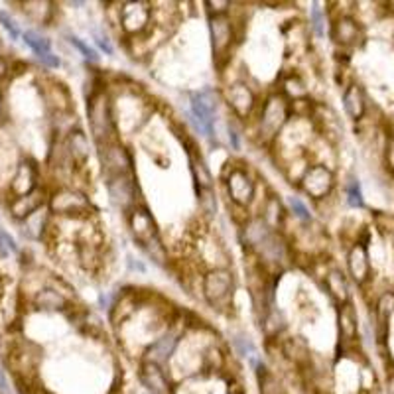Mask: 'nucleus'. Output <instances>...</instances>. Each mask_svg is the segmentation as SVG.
<instances>
[{"label":"nucleus","instance_id":"f704fd0d","mask_svg":"<svg viewBox=\"0 0 394 394\" xmlns=\"http://www.w3.org/2000/svg\"><path fill=\"white\" fill-rule=\"evenodd\" d=\"M282 353L288 357L290 361L294 363H304L305 359H307V349H305V343L300 339V337H290V339H286L284 345H282Z\"/></svg>","mask_w":394,"mask_h":394},{"label":"nucleus","instance_id":"dca6fc26","mask_svg":"<svg viewBox=\"0 0 394 394\" xmlns=\"http://www.w3.org/2000/svg\"><path fill=\"white\" fill-rule=\"evenodd\" d=\"M138 381L148 394H172V384H170L164 367H160L156 363L140 361Z\"/></svg>","mask_w":394,"mask_h":394},{"label":"nucleus","instance_id":"9d476101","mask_svg":"<svg viewBox=\"0 0 394 394\" xmlns=\"http://www.w3.org/2000/svg\"><path fill=\"white\" fill-rule=\"evenodd\" d=\"M298 188L314 202L325 199L335 188V174L323 164L307 165L304 174L298 179Z\"/></svg>","mask_w":394,"mask_h":394},{"label":"nucleus","instance_id":"09e8293b","mask_svg":"<svg viewBox=\"0 0 394 394\" xmlns=\"http://www.w3.org/2000/svg\"><path fill=\"white\" fill-rule=\"evenodd\" d=\"M10 381H8V377H6V373L0 369V393L2 394H10Z\"/></svg>","mask_w":394,"mask_h":394},{"label":"nucleus","instance_id":"c9c22d12","mask_svg":"<svg viewBox=\"0 0 394 394\" xmlns=\"http://www.w3.org/2000/svg\"><path fill=\"white\" fill-rule=\"evenodd\" d=\"M197 202L205 217L217 215V193L213 188H197Z\"/></svg>","mask_w":394,"mask_h":394},{"label":"nucleus","instance_id":"5fc2aeb1","mask_svg":"<svg viewBox=\"0 0 394 394\" xmlns=\"http://www.w3.org/2000/svg\"><path fill=\"white\" fill-rule=\"evenodd\" d=\"M2 111H4V99H2V91H0V116H2Z\"/></svg>","mask_w":394,"mask_h":394},{"label":"nucleus","instance_id":"79ce46f5","mask_svg":"<svg viewBox=\"0 0 394 394\" xmlns=\"http://www.w3.org/2000/svg\"><path fill=\"white\" fill-rule=\"evenodd\" d=\"M0 24H2V28L8 32L10 39H14V42H16V39H20V36H22L20 28H18V24H16V20L10 16V12H6L4 8H0Z\"/></svg>","mask_w":394,"mask_h":394},{"label":"nucleus","instance_id":"5701e85b","mask_svg":"<svg viewBox=\"0 0 394 394\" xmlns=\"http://www.w3.org/2000/svg\"><path fill=\"white\" fill-rule=\"evenodd\" d=\"M260 219L267 223L268 227L272 231H276V233H282L284 229V225H286V207L284 204L278 199V195H268L267 199H265V204H262V209H260Z\"/></svg>","mask_w":394,"mask_h":394},{"label":"nucleus","instance_id":"6ab92c4d","mask_svg":"<svg viewBox=\"0 0 394 394\" xmlns=\"http://www.w3.org/2000/svg\"><path fill=\"white\" fill-rule=\"evenodd\" d=\"M48 197H50L48 190L38 188V190H34L32 193H28V195H22V197H14V199H10V204H8V211H10V215H12L16 221H20V223H22V221L28 219L32 213H36L38 209L46 207V205H48Z\"/></svg>","mask_w":394,"mask_h":394},{"label":"nucleus","instance_id":"a211bd4d","mask_svg":"<svg viewBox=\"0 0 394 394\" xmlns=\"http://www.w3.org/2000/svg\"><path fill=\"white\" fill-rule=\"evenodd\" d=\"M65 154L71 168H83L87 165L91 158V146L87 134L81 128H71L64 138Z\"/></svg>","mask_w":394,"mask_h":394},{"label":"nucleus","instance_id":"f03ea898","mask_svg":"<svg viewBox=\"0 0 394 394\" xmlns=\"http://www.w3.org/2000/svg\"><path fill=\"white\" fill-rule=\"evenodd\" d=\"M87 120H89L91 136L97 142V146L111 140H118L113 99L107 89L97 87L87 97Z\"/></svg>","mask_w":394,"mask_h":394},{"label":"nucleus","instance_id":"0eeeda50","mask_svg":"<svg viewBox=\"0 0 394 394\" xmlns=\"http://www.w3.org/2000/svg\"><path fill=\"white\" fill-rule=\"evenodd\" d=\"M154 24V4L146 0L120 2L118 8V26L128 38H138L146 34Z\"/></svg>","mask_w":394,"mask_h":394},{"label":"nucleus","instance_id":"58836bf2","mask_svg":"<svg viewBox=\"0 0 394 394\" xmlns=\"http://www.w3.org/2000/svg\"><path fill=\"white\" fill-rule=\"evenodd\" d=\"M142 249L146 251V255L150 256L156 265L164 267L165 262H168V251H165L164 242H162V239H160V237H156V239H152L150 242H146Z\"/></svg>","mask_w":394,"mask_h":394},{"label":"nucleus","instance_id":"f8f14e48","mask_svg":"<svg viewBox=\"0 0 394 394\" xmlns=\"http://www.w3.org/2000/svg\"><path fill=\"white\" fill-rule=\"evenodd\" d=\"M107 193L111 204L116 209L128 213L132 207L138 205V183L134 176H115V178H105Z\"/></svg>","mask_w":394,"mask_h":394},{"label":"nucleus","instance_id":"e433bc0d","mask_svg":"<svg viewBox=\"0 0 394 394\" xmlns=\"http://www.w3.org/2000/svg\"><path fill=\"white\" fill-rule=\"evenodd\" d=\"M394 312V294L386 292L382 294L381 298H379V304H377V321H379V325H381L382 330L386 328V321L391 319Z\"/></svg>","mask_w":394,"mask_h":394},{"label":"nucleus","instance_id":"7ed1b4c3","mask_svg":"<svg viewBox=\"0 0 394 394\" xmlns=\"http://www.w3.org/2000/svg\"><path fill=\"white\" fill-rule=\"evenodd\" d=\"M223 186L235 207L247 211L256 197V179L244 162H231L223 172Z\"/></svg>","mask_w":394,"mask_h":394},{"label":"nucleus","instance_id":"ea45409f","mask_svg":"<svg viewBox=\"0 0 394 394\" xmlns=\"http://www.w3.org/2000/svg\"><path fill=\"white\" fill-rule=\"evenodd\" d=\"M310 26H312V30H314V34L318 38L325 36V12H323L319 2H314L312 8H310Z\"/></svg>","mask_w":394,"mask_h":394},{"label":"nucleus","instance_id":"412c9836","mask_svg":"<svg viewBox=\"0 0 394 394\" xmlns=\"http://www.w3.org/2000/svg\"><path fill=\"white\" fill-rule=\"evenodd\" d=\"M38 165L34 164L32 160H24L20 162L16 174H14L12 181H10V193L14 197H22L28 195L34 190H38Z\"/></svg>","mask_w":394,"mask_h":394},{"label":"nucleus","instance_id":"864d4df0","mask_svg":"<svg viewBox=\"0 0 394 394\" xmlns=\"http://www.w3.org/2000/svg\"><path fill=\"white\" fill-rule=\"evenodd\" d=\"M6 73H8V62L0 55V79H4Z\"/></svg>","mask_w":394,"mask_h":394},{"label":"nucleus","instance_id":"3c124183","mask_svg":"<svg viewBox=\"0 0 394 394\" xmlns=\"http://www.w3.org/2000/svg\"><path fill=\"white\" fill-rule=\"evenodd\" d=\"M227 394H244V386L237 381L229 382V393Z\"/></svg>","mask_w":394,"mask_h":394},{"label":"nucleus","instance_id":"72a5a7b5","mask_svg":"<svg viewBox=\"0 0 394 394\" xmlns=\"http://www.w3.org/2000/svg\"><path fill=\"white\" fill-rule=\"evenodd\" d=\"M22 39L26 42V46L34 51L36 55H46L51 51V42L48 38H44L42 34H38L36 30H26L22 32Z\"/></svg>","mask_w":394,"mask_h":394},{"label":"nucleus","instance_id":"c03bdc74","mask_svg":"<svg viewBox=\"0 0 394 394\" xmlns=\"http://www.w3.org/2000/svg\"><path fill=\"white\" fill-rule=\"evenodd\" d=\"M204 4L209 16H225L231 12V6H233V2L229 0H207Z\"/></svg>","mask_w":394,"mask_h":394},{"label":"nucleus","instance_id":"4468645a","mask_svg":"<svg viewBox=\"0 0 394 394\" xmlns=\"http://www.w3.org/2000/svg\"><path fill=\"white\" fill-rule=\"evenodd\" d=\"M179 341H181V333L179 331H164L160 337H156L152 343L144 349V359L142 361H150V363H156V365L164 367L165 363L176 353Z\"/></svg>","mask_w":394,"mask_h":394},{"label":"nucleus","instance_id":"49530a36","mask_svg":"<svg viewBox=\"0 0 394 394\" xmlns=\"http://www.w3.org/2000/svg\"><path fill=\"white\" fill-rule=\"evenodd\" d=\"M95 42H97V46L101 48L107 55H113V46H111V42L107 39V36H102V34H95Z\"/></svg>","mask_w":394,"mask_h":394},{"label":"nucleus","instance_id":"aec40b11","mask_svg":"<svg viewBox=\"0 0 394 394\" xmlns=\"http://www.w3.org/2000/svg\"><path fill=\"white\" fill-rule=\"evenodd\" d=\"M32 304L39 312H67L71 307V298L53 286H42L34 292Z\"/></svg>","mask_w":394,"mask_h":394},{"label":"nucleus","instance_id":"f3484780","mask_svg":"<svg viewBox=\"0 0 394 394\" xmlns=\"http://www.w3.org/2000/svg\"><path fill=\"white\" fill-rule=\"evenodd\" d=\"M330 36L341 48H355L363 39V28L351 16H339L331 22Z\"/></svg>","mask_w":394,"mask_h":394},{"label":"nucleus","instance_id":"ddd939ff","mask_svg":"<svg viewBox=\"0 0 394 394\" xmlns=\"http://www.w3.org/2000/svg\"><path fill=\"white\" fill-rule=\"evenodd\" d=\"M127 225L132 239L138 242L140 247H144L146 242H150L156 237H160V231L156 225V219L150 213V209L146 205L138 204L132 207L127 213Z\"/></svg>","mask_w":394,"mask_h":394},{"label":"nucleus","instance_id":"423d86ee","mask_svg":"<svg viewBox=\"0 0 394 394\" xmlns=\"http://www.w3.org/2000/svg\"><path fill=\"white\" fill-rule=\"evenodd\" d=\"M209 38H211L213 62L219 69H223L231 62V53L235 50L237 42L235 20L231 18V14L209 16Z\"/></svg>","mask_w":394,"mask_h":394},{"label":"nucleus","instance_id":"a19ab883","mask_svg":"<svg viewBox=\"0 0 394 394\" xmlns=\"http://www.w3.org/2000/svg\"><path fill=\"white\" fill-rule=\"evenodd\" d=\"M345 193H347V204L351 207H363L365 205L363 191H361V186H359V179L357 178H349L347 186H345Z\"/></svg>","mask_w":394,"mask_h":394},{"label":"nucleus","instance_id":"37998d69","mask_svg":"<svg viewBox=\"0 0 394 394\" xmlns=\"http://www.w3.org/2000/svg\"><path fill=\"white\" fill-rule=\"evenodd\" d=\"M18 253V244L14 241V237L8 231L0 229V256H10Z\"/></svg>","mask_w":394,"mask_h":394},{"label":"nucleus","instance_id":"2eb2a0df","mask_svg":"<svg viewBox=\"0 0 394 394\" xmlns=\"http://www.w3.org/2000/svg\"><path fill=\"white\" fill-rule=\"evenodd\" d=\"M256 255L260 256L265 262L268 265H272V267H278V268H284L290 265V260H292V251H290V244L288 241L282 237V233H270V237H268L265 244L258 249V253Z\"/></svg>","mask_w":394,"mask_h":394},{"label":"nucleus","instance_id":"8fccbe9b","mask_svg":"<svg viewBox=\"0 0 394 394\" xmlns=\"http://www.w3.org/2000/svg\"><path fill=\"white\" fill-rule=\"evenodd\" d=\"M229 140H231V144H233V148H235V150H239V146H241V144H239V132L231 127V125H229Z\"/></svg>","mask_w":394,"mask_h":394},{"label":"nucleus","instance_id":"6e6552de","mask_svg":"<svg viewBox=\"0 0 394 394\" xmlns=\"http://www.w3.org/2000/svg\"><path fill=\"white\" fill-rule=\"evenodd\" d=\"M97 156L105 178L134 176V158L120 140H111L97 146Z\"/></svg>","mask_w":394,"mask_h":394},{"label":"nucleus","instance_id":"39448f33","mask_svg":"<svg viewBox=\"0 0 394 394\" xmlns=\"http://www.w3.org/2000/svg\"><path fill=\"white\" fill-rule=\"evenodd\" d=\"M48 209L51 215L67 219H89L93 204L83 191L73 188H57L48 197Z\"/></svg>","mask_w":394,"mask_h":394},{"label":"nucleus","instance_id":"4c0bfd02","mask_svg":"<svg viewBox=\"0 0 394 394\" xmlns=\"http://www.w3.org/2000/svg\"><path fill=\"white\" fill-rule=\"evenodd\" d=\"M288 209H290V213H292L298 221H302V223H312V221H314V215H312L310 207H307L304 199L298 197V195H290V197H288Z\"/></svg>","mask_w":394,"mask_h":394},{"label":"nucleus","instance_id":"b1692460","mask_svg":"<svg viewBox=\"0 0 394 394\" xmlns=\"http://www.w3.org/2000/svg\"><path fill=\"white\" fill-rule=\"evenodd\" d=\"M343 111L351 120H361L367 113V97L361 85L351 83L343 93Z\"/></svg>","mask_w":394,"mask_h":394},{"label":"nucleus","instance_id":"4be33fe9","mask_svg":"<svg viewBox=\"0 0 394 394\" xmlns=\"http://www.w3.org/2000/svg\"><path fill=\"white\" fill-rule=\"evenodd\" d=\"M347 270L355 284H365L370 278V260L367 247L357 242L347 253Z\"/></svg>","mask_w":394,"mask_h":394},{"label":"nucleus","instance_id":"c85d7f7f","mask_svg":"<svg viewBox=\"0 0 394 394\" xmlns=\"http://www.w3.org/2000/svg\"><path fill=\"white\" fill-rule=\"evenodd\" d=\"M256 377H258V386H260V394H288L286 393V386L284 382L280 381L278 377L272 373L270 369H267V365L260 361L255 367Z\"/></svg>","mask_w":394,"mask_h":394},{"label":"nucleus","instance_id":"7c9ffc66","mask_svg":"<svg viewBox=\"0 0 394 394\" xmlns=\"http://www.w3.org/2000/svg\"><path fill=\"white\" fill-rule=\"evenodd\" d=\"M278 93H282L290 102L300 101V99H307V87H305V81L298 73H286V77L282 79V87Z\"/></svg>","mask_w":394,"mask_h":394},{"label":"nucleus","instance_id":"a878e982","mask_svg":"<svg viewBox=\"0 0 394 394\" xmlns=\"http://www.w3.org/2000/svg\"><path fill=\"white\" fill-rule=\"evenodd\" d=\"M337 323H339V337L343 341H353L359 333V318L351 302L339 305L337 312Z\"/></svg>","mask_w":394,"mask_h":394},{"label":"nucleus","instance_id":"1a4fd4ad","mask_svg":"<svg viewBox=\"0 0 394 394\" xmlns=\"http://www.w3.org/2000/svg\"><path fill=\"white\" fill-rule=\"evenodd\" d=\"M223 101L227 102L231 113L239 120H249L255 118L256 109H258V97L256 91L247 83V81H233L223 91Z\"/></svg>","mask_w":394,"mask_h":394},{"label":"nucleus","instance_id":"2f4dec72","mask_svg":"<svg viewBox=\"0 0 394 394\" xmlns=\"http://www.w3.org/2000/svg\"><path fill=\"white\" fill-rule=\"evenodd\" d=\"M24 6V14H28L30 20L38 22V24L50 26L51 18H53V12H55V4L53 2H42V0H36V2H22Z\"/></svg>","mask_w":394,"mask_h":394},{"label":"nucleus","instance_id":"f257e3e1","mask_svg":"<svg viewBox=\"0 0 394 394\" xmlns=\"http://www.w3.org/2000/svg\"><path fill=\"white\" fill-rule=\"evenodd\" d=\"M256 136L262 144H272L276 142L282 134L284 127L290 123V101L282 93H272L268 95L265 102L258 105L256 109Z\"/></svg>","mask_w":394,"mask_h":394},{"label":"nucleus","instance_id":"a18cd8bd","mask_svg":"<svg viewBox=\"0 0 394 394\" xmlns=\"http://www.w3.org/2000/svg\"><path fill=\"white\" fill-rule=\"evenodd\" d=\"M69 44L71 46H75L77 50L81 51V55L85 57V60H89V62H99V55H97V51L91 48L87 42H83L81 38H77V36H69Z\"/></svg>","mask_w":394,"mask_h":394},{"label":"nucleus","instance_id":"20e7f679","mask_svg":"<svg viewBox=\"0 0 394 394\" xmlns=\"http://www.w3.org/2000/svg\"><path fill=\"white\" fill-rule=\"evenodd\" d=\"M202 294L211 307H229L235 294V274L229 268H209L202 276Z\"/></svg>","mask_w":394,"mask_h":394},{"label":"nucleus","instance_id":"9b49d317","mask_svg":"<svg viewBox=\"0 0 394 394\" xmlns=\"http://www.w3.org/2000/svg\"><path fill=\"white\" fill-rule=\"evenodd\" d=\"M191 115L197 123V128L205 136H213V125H215L217 107H219V93L213 89H202L191 93L190 99Z\"/></svg>","mask_w":394,"mask_h":394},{"label":"nucleus","instance_id":"393cba45","mask_svg":"<svg viewBox=\"0 0 394 394\" xmlns=\"http://www.w3.org/2000/svg\"><path fill=\"white\" fill-rule=\"evenodd\" d=\"M22 227H24L22 233H24L28 239L42 241L51 227V213L50 209H48V205L38 209L36 213H32L28 219H24V221H22Z\"/></svg>","mask_w":394,"mask_h":394},{"label":"nucleus","instance_id":"c756f323","mask_svg":"<svg viewBox=\"0 0 394 394\" xmlns=\"http://www.w3.org/2000/svg\"><path fill=\"white\" fill-rule=\"evenodd\" d=\"M231 345H233V349H235V353L241 357V359H247V361H251V365L256 367L262 359L258 357V349H256V345L253 343V339L247 335V333H233L231 335Z\"/></svg>","mask_w":394,"mask_h":394},{"label":"nucleus","instance_id":"bb28decb","mask_svg":"<svg viewBox=\"0 0 394 394\" xmlns=\"http://www.w3.org/2000/svg\"><path fill=\"white\" fill-rule=\"evenodd\" d=\"M323 284H325V290L330 292V296L337 304L341 305L349 302V284H347V278L341 270H337V268L330 270L325 274Z\"/></svg>","mask_w":394,"mask_h":394},{"label":"nucleus","instance_id":"6e6d98bb","mask_svg":"<svg viewBox=\"0 0 394 394\" xmlns=\"http://www.w3.org/2000/svg\"><path fill=\"white\" fill-rule=\"evenodd\" d=\"M388 393L394 394V379H393V381H391V386H388Z\"/></svg>","mask_w":394,"mask_h":394},{"label":"nucleus","instance_id":"473e14b6","mask_svg":"<svg viewBox=\"0 0 394 394\" xmlns=\"http://www.w3.org/2000/svg\"><path fill=\"white\" fill-rule=\"evenodd\" d=\"M262 330L267 333L268 339H276L282 330L286 328V319L282 316V312H280L276 305H272V307H268L267 314L262 316Z\"/></svg>","mask_w":394,"mask_h":394},{"label":"nucleus","instance_id":"cd10ccee","mask_svg":"<svg viewBox=\"0 0 394 394\" xmlns=\"http://www.w3.org/2000/svg\"><path fill=\"white\" fill-rule=\"evenodd\" d=\"M188 158H190L191 176H193V181L197 183V188H213V176H211L209 165L205 164L204 156L197 152L193 146H190Z\"/></svg>","mask_w":394,"mask_h":394},{"label":"nucleus","instance_id":"de8ad7c7","mask_svg":"<svg viewBox=\"0 0 394 394\" xmlns=\"http://www.w3.org/2000/svg\"><path fill=\"white\" fill-rule=\"evenodd\" d=\"M39 62H42L44 65H48V67H53V69L62 65L60 57H57L55 53H51V51L50 53H46V55H39Z\"/></svg>","mask_w":394,"mask_h":394},{"label":"nucleus","instance_id":"603ef678","mask_svg":"<svg viewBox=\"0 0 394 394\" xmlns=\"http://www.w3.org/2000/svg\"><path fill=\"white\" fill-rule=\"evenodd\" d=\"M128 267L132 268V270H138V272H146V268H144V265H142L140 260H134L132 256H128Z\"/></svg>","mask_w":394,"mask_h":394}]
</instances>
